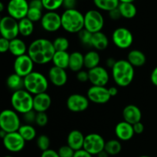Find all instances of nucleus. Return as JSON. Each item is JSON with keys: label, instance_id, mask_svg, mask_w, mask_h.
<instances>
[{"label": "nucleus", "instance_id": "obj_20", "mask_svg": "<svg viewBox=\"0 0 157 157\" xmlns=\"http://www.w3.org/2000/svg\"><path fill=\"white\" fill-rule=\"evenodd\" d=\"M52 105V98L48 93H41L34 96L33 110L37 113L46 112Z\"/></svg>", "mask_w": 157, "mask_h": 157}, {"label": "nucleus", "instance_id": "obj_28", "mask_svg": "<svg viewBox=\"0 0 157 157\" xmlns=\"http://www.w3.org/2000/svg\"><path fill=\"white\" fill-rule=\"evenodd\" d=\"M84 67L90 70L99 66L101 62V57L97 51H89L84 55Z\"/></svg>", "mask_w": 157, "mask_h": 157}, {"label": "nucleus", "instance_id": "obj_1", "mask_svg": "<svg viewBox=\"0 0 157 157\" xmlns=\"http://www.w3.org/2000/svg\"><path fill=\"white\" fill-rule=\"evenodd\" d=\"M53 42L47 38H37L28 47L27 54L35 64H46L52 61L55 53Z\"/></svg>", "mask_w": 157, "mask_h": 157}, {"label": "nucleus", "instance_id": "obj_2", "mask_svg": "<svg viewBox=\"0 0 157 157\" xmlns=\"http://www.w3.org/2000/svg\"><path fill=\"white\" fill-rule=\"evenodd\" d=\"M111 71L113 81L119 87H127L131 84L134 78V67L127 60L121 59L117 61Z\"/></svg>", "mask_w": 157, "mask_h": 157}, {"label": "nucleus", "instance_id": "obj_48", "mask_svg": "<svg viewBox=\"0 0 157 157\" xmlns=\"http://www.w3.org/2000/svg\"><path fill=\"white\" fill-rule=\"evenodd\" d=\"M41 157H60L58 155V153L55 150L49 149V150H45V151L42 152Z\"/></svg>", "mask_w": 157, "mask_h": 157}, {"label": "nucleus", "instance_id": "obj_54", "mask_svg": "<svg viewBox=\"0 0 157 157\" xmlns=\"http://www.w3.org/2000/svg\"><path fill=\"white\" fill-rule=\"evenodd\" d=\"M109 156H110V155H109L105 150H103L102 152H101V153L98 155V157H109Z\"/></svg>", "mask_w": 157, "mask_h": 157}, {"label": "nucleus", "instance_id": "obj_4", "mask_svg": "<svg viewBox=\"0 0 157 157\" xmlns=\"http://www.w3.org/2000/svg\"><path fill=\"white\" fill-rule=\"evenodd\" d=\"M48 88V79L40 72L33 71L24 78V89L34 96L45 93Z\"/></svg>", "mask_w": 157, "mask_h": 157}, {"label": "nucleus", "instance_id": "obj_26", "mask_svg": "<svg viewBox=\"0 0 157 157\" xmlns=\"http://www.w3.org/2000/svg\"><path fill=\"white\" fill-rule=\"evenodd\" d=\"M127 60L133 67H136L144 65L147 61V58L144 52L137 49H133L128 53Z\"/></svg>", "mask_w": 157, "mask_h": 157}, {"label": "nucleus", "instance_id": "obj_33", "mask_svg": "<svg viewBox=\"0 0 157 157\" xmlns=\"http://www.w3.org/2000/svg\"><path fill=\"white\" fill-rule=\"evenodd\" d=\"M18 132L20 133V135L22 136V138L26 142L33 140L36 137L37 135V132L35 127L31 125V124H27L21 125Z\"/></svg>", "mask_w": 157, "mask_h": 157}, {"label": "nucleus", "instance_id": "obj_29", "mask_svg": "<svg viewBox=\"0 0 157 157\" xmlns=\"http://www.w3.org/2000/svg\"><path fill=\"white\" fill-rule=\"evenodd\" d=\"M121 16L127 19H131L136 16L137 9L133 2H121L118 6Z\"/></svg>", "mask_w": 157, "mask_h": 157}, {"label": "nucleus", "instance_id": "obj_37", "mask_svg": "<svg viewBox=\"0 0 157 157\" xmlns=\"http://www.w3.org/2000/svg\"><path fill=\"white\" fill-rule=\"evenodd\" d=\"M43 15L42 10L38 9H35V8H30L29 7V12H28L27 16L26 18H29V20L32 21V22H37V21H41V18H42Z\"/></svg>", "mask_w": 157, "mask_h": 157}, {"label": "nucleus", "instance_id": "obj_35", "mask_svg": "<svg viewBox=\"0 0 157 157\" xmlns=\"http://www.w3.org/2000/svg\"><path fill=\"white\" fill-rule=\"evenodd\" d=\"M52 42L56 52H67L69 48V41L65 37H58Z\"/></svg>", "mask_w": 157, "mask_h": 157}, {"label": "nucleus", "instance_id": "obj_32", "mask_svg": "<svg viewBox=\"0 0 157 157\" xmlns=\"http://www.w3.org/2000/svg\"><path fill=\"white\" fill-rule=\"evenodd\" d=\"M94 4L100 10L109 12L113 9L118 8L119 0H93Z\"/></svg>", "mask_w": 157, "mask_h": 157}, {"label": "nucleus", "instance_id": "obj_17", "mask_svg": "<svg viewBox=\"0 0 157 157\" xmlns=\"http://www.w3.org/2000/svg\"><path fill=\"white\" fill-rule=\"evenodd\" d=\"M89 81L93 86L105 87L109 82L110 75L107 69L101 66H98L88 71Z\"/></svg>", "mask_w": 157, "mask_h": 157}, {"label": "nucleus", "instance_id": "obj_43", "mask_svg": "<svg viewBox=\"0 0 157 157\" xmlns=\"http://www.w3.org/2000/svg\"><path fill=\"white\" fill-rule=\"evenodd\" d=\"M9 45H10V41L1 37V38H0V52L2 53L9 52Z\"/></svg>", "mask_w": 157, "mask_h": 157}, {"label": "nucleus", "instance_id": "obj_31", "mask_svg": "<svg viewBox=\"0 0 157 157\" xmlns=\"http://www.w3.org/2000/svg\"><path fill=\"white\" fill-rule=\"evenodd\" d=\"M19 35L23 37H29L34 32V22L28 18H24L18 21Z\"/></svg>", "mask_w": 157, "mask_h": 157}, {"label": "nucleus", "instance_id": "obj_55", "mask_svg": "<svg viewBox=\"0 0 157 157\" xmlns=\"http://www.w3.org/2000/svg\"><path fill=\"white\" fill-rule=\"evenodd\" d=\"M6 134H7V133H6V131H4V130H0V136H1L2 139L6 136Z\"/></svg>", "mask_w": 157, "mask_h": 157}, {"label": "nucleus", "instance_id": "obj_30", "mask_svg": "<svg viewBox=\"0 0 157 157\" xmlns=\"http://www.w3.org/2000/svg\"><path fill=\"white\" fill-rule=\"evenodd\" d=\"M6 85L13 92L24 89V78L17 74L13 73L6 79Z\"/></svg>", "mask_w": 157, "mask_h": 157}, {"label": "nucleus", "instance_id": "obj_50", "mask_svg": "<svg viewBox=\"0 0 157 157\" xmlns=\"http://www.w3.org/2000/svg\"><path fill=\"white\" fill-rule=\"evenodd\" d=\"M74 157H93V156L91 154H90L88 152L84 150V149H82V150L75 151Z\"/></svg>", "mask_w": 157, "mask_h": 157}, {"label": "nucleus", "instance_id": "obj_49", "mask_svg": "<svg viewBox=\"0 0 157 157\" xmlns=\"http://www.w3.org/2000/svg\"><path fill=\"white\" fill-rule=\"evenodd\" d=\"M133 130H134V133H136V134H141L144 130V126L141 122L136 123V124H133Z\"/></svg>", "mask_w": 157, "mask_h": 157}, {"label": "nucleus", "instance_id": "obj_5", "mask_svg": "<svg viewBox=\"0 0 157 157\" xmlns=\"http://www.w3.org/2000/svg\"><path fill=\"white\" fill-rule=\"evenodd\" d=\"M34 96L25 89L13 92L11 97V104L15 111L25 114L33 110Z\"/></svg>", "mask_w": 157, "mask_h": 157}, {"label": "nucleus", "instance_id": "obj_14", "mask_svg": "<svg viewBox=\"0 0 157 157\" xmlns=\"http://www.w3.org/2000/svg\"><path fill=\"white\" fill-rule=\"evenodd\" d=\"M41 25L45 32H56L61 28V15L56 12H47L43 15Z\"/></svg>", "mask_w": 157, "mask_h": 157}, {"label": "nucleus", "instance_id": "obj_12", "mask_svg": "<svg viewBox=\"0 0 157 157\" xmlns=\"http://www.w3.org/2000/svg\"><path fill=\"white\" fill-rule=\"evenodd\" d=\"M34 64L35 63L28 54L17 57L13 64L14 73L22 77L23 78H25L29 74L34 71Z\"/></svg>", "mask_w": 157, "mask_h": 157}, {"label": "nucleus", "instance_id": "obj_11", "mask_svg": "<svg viewBox=\"0 0 157 157\" xmlns=\"http://www.w3.org/2000/svg\"><path fill=\"white\" fill-rule=\"evenodd\" d=\"M6 9L9 16L19 21L27 16L29 2L27 0H9Z\"/></svg>", "mask_w": 157, "mask_h": 157}, {"label": "nucleus", "instance_id": "obj_58", "mask_svg": "<svg viewBox=\"0 0 157 157\" xmlns=\"http://www.w3.org/2000/svg\"><path fill=\"white\" fill-rule=\"evenodd\" d=\"M139 157H152V156H139Z\"/></svg>", "mask_w": 157, "mask_h": 157}, {"label": "nucleus", "instance_id": "obj_10", "mask_svg": "<svg viewBox=\"0 0 157 157\" xmlns=\"http://www.w3.org/2000/svg\"><path fill=\"white\" fill-rule=\"evenodd\" d=\"M112 41L118 48H129L133 42V34L127 28H117L112 34Z\"/></svg>", "mask_w": 157, "mask_h": 157}, {"label": "nucleus", "instance_id": "obj_40", "mask_svg": "<svg viewBox=\"0 0 157 157\" xmlns=\"http://www.w3.org/2000/svg\"><path fill=\"white\" fill-rule=\"evenodd\" d=\"M58 153L60 157H74L75 151L68 145H64L60 147Z\"/></svg>", "mask_w": 157, "mask_h": 157}, {"label": "nucleus", "instance_id": "obj_25", "mask_svg": "<svg viewBox=\"0 0 157 157\" xmlns=\"http://www.w3.org/2000/svg\"><path fill=\"white\" fill-rule=\"evenodd\" d=\"M109 39L102 32L93 34L91 40V47L96 51H104L108 47Z\"/></svg>", "mask_w": 157, "mask_h": 157}, {"label": "nucleus", "instance_id": "obj_6", "mask_svg": "<svg viewBox=\"0 0 157 157\" xmlns=\"http://www.w3.org/2000/svg\"><path fill=\"white\" fill-rule=\"evenodd\" d=\"M21 121L18 113L14 110L6 109L0 114V128L6 133L17 132L21 127Z\"/></svg>", "mask_w": 157, "mask_h": 157}, {"label": "nucleus", "instance_id": "obj_44", "mask_svg": "<svg viewBox=\"0 0 157 157\" xmlns=\"http://www.w3.org/2000/svg\"><path fill=\"white\" fill-rule=\"evenodd\" d=\"M76 78L78 79V81L80 82H87V81H89V75L88 71H80L77 73Z\"/></svg>", "mask_w": 157, "mask_h": 157}, {"label": "nucleus", "instance_id": "obj_56", "mask_svg": "<svg viewBox=\"0 0 157 157\" xmlns=\"http://www.w3.org/2000/svg\"><path fill=\"white\" fill-rule=\"evenodd\" d=\"M120 3L121 2H133L135 1V0H119Z\"/></svg>", "mask_w": 157, "mask_h": 157}, {"label": "nucleus", "instance_id": "obj_52", "mask_svg": "<svg viewBox=\"0 0 157 157\" xmlns=\"http://www.w3.org/2000/svg\"><path fill=\"white\" fill-rule=\"evenodd\" d=\"M117 61L114 59V58H107V61H106V65H107V67H109V68H113V66L115 65V64H116Z\"/></svg>", "mask_w": 157, "mask_h": 157}, {"label": "nucleus", "instance_id": "obj_23", "mask_svg": "<svg viewBox=\"0 0 157 157\" xmlns=\"http://www.w3.org/2000/svg\"><path fill=\"white\" fill-rule=\"evenodd\" d=\"M9 52L15 58H17L25 55L28 52V47L22 39L16 38L10 41Z\"/></svg>", "mask_w": 157, "mask_h": 157}, {"label": "nucleus", "instance_id": "obj_42", "mask_svg": "<svg viewBox=\"0 0 157 157\" xmlns=\"http://www.w3.org/2000/svg\"><path fill=\"white\" fill-rule=\"evenodd\" d=\"M37 112L35 111L34 110H31V111L28 112V113L23 114V118H24L25 121L27 124H31L32 123H35V120H36Z\"/></svg>", "mask_w": 157, "mask_h": 157}, {"label": "nucleus", "instance_id": "obj_13", "mask_svg": "<svg viewBox=\"0 0 157 157\" xmlns=\"http://www.w3.org/2000/svg\"><path fill=\"white\" fill-rule=\"evenodd\" d=\"M2 141L5 148L12 153L21 151L25 148L26 142L18 131L7 133L2 139Z\"/></svg>", "mask_w": 157, "mask_h": 157}, {"label": "nucleus", "instance_id": "obj_15", "mask_svg": "<svg viewBox=\"0 0 157 157\" xmlns=\"http://www.w3.org/2000/svg\"><path fill=\"white\" fill-rule=\"evenodd\" d=\"M88 100L94 104H104L111 98L108 88L103 86H93L88 89L87 93Z\"/></svg>", "mask_w": 157, "mask_h": 157}, {"label": "nucleus", "instance_id": "obj_21", "mask_svg": "<svg viewBox=\"0 0 157 157\" xmlns=\"http://www.w3.org/2000/svg\"><path fill=\"white\" fill-rule=\"evenodd\" d=\"M123 117L124 121L133 125L136 123L140 122L142 113L137 106L129 104L126 106L123 110Z\"/></svg>", "mask_w": 157, "mask_h": 157}, {"label": "nucleus", "instance_id": "obj_46", "mask_svg": "<svg viewBox=\"0 0 157 157\" xmlns=\"http://www.w3.org/2000/svg\"><path fill=\"white\" fill-rule=\"evenodd\" d=\"M108 15H109V17H110L112 20H118L122 17L121 16V12H120L118 8L110 11V12H108Z\"/></svg>", "mask_w": 157, "mask_h": 157}, {"label": "nucleus", "instance_id": "obj_59", "mask_svg": "<svg viewBox=\"0 0 157 157\" xmlns=\"http://www.w3.org/2000/svg\"><path fill=\"white\" fill-rule=\"evenodd\" d=\"M4 157H13V156H4Z\"/></svg>", "mask_w": 157, "mask_h": 157}, {"label": "nucleus", "instance_id": "obj_57", "mask_svg": "<svg viewBox=\"0 0 157 157\" xmlns=\"http://www.w3.org/2000/svg\"><path fill=\"white\" fill-rule=\"evenodd\" d=\"M4 10V5L2 2H0V12H3Z\"/></svg>", "mask_w": 157, "mask_h": 157}, {"label": "nucleus", "instance_id": "obj_9", "mask_svg": "<svg viewBox=\"0 0 157 157\" xmlns=\"http://www.w3.org/2000/svg\"><path fill=\"white\" fill-rule=\"evenodd\" d=\"M105 144L106 142L102 136L98 133H89L85 136L83 149L92 156H98L104 150Z\"/></svg>", "mask_w": 157, "mask_h": 157}, {"label": "nucleus", "instance_id": "obj_47", "mask_svg": "<svg viewBox=\"0 0 157 157\" xmlns=\"http://www.w3.org/2000/svg\"><path fill=\"white\" fill-rule=\"evenodd\" d=\"M29 7L41 9V10H43V9H44L41 0H31L29 2Z\"/></svg>", "mask_w": 157, "mask_h": 157}, {"label": "nucleus", "instance_id": "obj_27", "mask_svg": "<svg viewBox=\"0 0 157 157\" xmlns=\"http://www.w3.org/2000/svg\"><path fill=\"white\" fill-rule=\"evenodd\" d=\"M70 54L67 52H55L52 62L54 66L66 70L68 68Z\"/></svg>", "mask_w": 157, "mask_h": 157}, {"label": "nucleus", "instance_id": "obj_36", "mask_svg": "<svg viewBox=\"0 0 157 157\" xmlns=\"http://www.w3.org/2000/svg\"><path fill=\"white\" fill-rule=\"evenodd\" d=\"M44 9L48 12H55L63 6L64 0H41Z\"/></svg>", "mask_w": 157, "mask_h": 157}, {"label": "nucleus", "instance_id": "obj_7", "mask_svg": "<svg viewBox=\"0 0 157 157\" xmlns=\"http://www.w3.org/2000/svg\"><path fill=\"white\" fill-rule=\"evenodd\" d=\"M104 26L102 14L96 9H90L84 14V29L92 34L101 32Z\"/></svg>", "mask_w": 157, "mask_h": 157}, {"label": "nucleus", "instance_id": "obj_16", "mask_svg": "<svg viewBox=\"0 0 157 157\" xmlns=\"http://www.w3.org/2000/svg\"><path fill=\"white\" fill-rule=\"evenodd\" d=\"M89 100L87 97L80 94H73L67 98V107L70 111L74 113L84 112L88 108Z\"/></svg>", "mask_w": 157, "mask_h": 157}, {"label": "nucleus", "instance_id": "obj_8", "mask_svg": "<svg viewBox=\"0 0 157 157\" xmlns=\"http://www.w3.org/2000/svg\"><path fill=\"white\" fill-rule=\"evenodd\" d=\"M0 33L2 38L9 41L18 38L19 35L18 21L9 15L2 17L0 21Z\"/></svg>", "mask_w": 157, "mask_h": 157}, {"label": "nucleus", "instance_id": "obj_53", "mask_svg": "<svg viewBox=\"0 0 157 157\" xmlns=\"http://www.w3.org/2000/svg\"><path fill=\"white\" fill-rule=\"evenodd\" d=\"M108 90H109V93H110V96L111 97H114L117 94L118 90L116 87H109Z\"/></svg>", "mask_w": 157, "mask_h": 157}, {"label": "nucleus", "instance_id": "obj_51", "mask_svg": "<svg viewBox=\"0 0 157 157\" xmlns=\"http://www.w3.org/2000/svg\"><path fill=\"white\" fill-rule=\"evenodd\" d=\"M150 81L153 85L157 87V67H155L152 71L151 75H150Z\"/></svg>", "mask_w": 157, "mask_h": 157}, {"label": "nucleus", "instance_id": "obj_3", "mask_svg": "<svg viewBox=\"0 0 157 157\" xmlns=\"http://www.w3.org/2000/svg\"><path fill=\"white\" fill-rule=\"evenodd\" d=\"M61 28L71 34L79 33L84 29V15L78 9H67L61 15Z\"/></svg>", "mask_w": 157, "mask_h": 157}, {"label": "nucleus", "instance_id": "obj_18", "mask_svg": "<svg viewBox=\"0 0 157 157\" xmlns=\"http://www.w3.org/2000/svg\"><path fill=\"white\" fill-rule=\"evenodd\" d=\"M48 77L49 81L56 87H62L65 85L67 81V74L66 73V71L55 66L49 69Z\"/></svg>", "mask_w": 157, "mask_h": 157}, {"label": "nucleus", "instance_id": "obj_22", "mask_svg": "<svg viewBox=\"0 0 157 157\" xmlns=\"http://www.w3.org/2000/svg\"><path fill=\"white\" fill-rule=\"evenodd\" d=\"M84 139L85 136L80 130H74L67 135V145H68L75 151L82 150L84 147Z\"/></svg>", "mask_w": 157, "mask_h": 157}, {"label": "nucleus", "instance_id": "obj_39", "mask_svg": "<svg viewBox=\"0 0 157 157\" xmlns=\"http://www.w3.org/2000/svg\"><path fill=\"white\" fill-rule=\"evenodd\" d=\"M36 144L38 148L42 152L45 151V150H49V147H50L51 141L50 139L46 135H40L38 136L36 140Z\"/></svg>", "mask_w": 157, "mask_h": 157}, {"label": "nucleus", "instance_id": "obj_41", "mask_svg": "<svg viewBox=\"0 0 157 157\" xmlns=\"http://www.w3.org/2000/svg\"><path fill=\"white\" fill-rule=\"evenodd\" d=\"M48 122V115L46 114L45 112L37 113L35 124H36L38 127H44V126L47 125Z\"/></svg>", "mask_w": 157, "mask_h": 157}, {"label": "nucleus", "instance_id": "obj_19", "mask_svg": "<svg viewBox=\"0 0 157 157\" xmlns=\"http://www.w3.org/2000/svg\"><path fill=\"white\" fill-rule=\"evenodd\" d=\"M114 132L117 139L122 141L130 140L135 134L133 125L124 121L117 124Z\"/></svg>", "mask_w": 157, "mask_h": 157}, {"label": "nucleus", "instance_id": "obj_34", "mask_svg": "<svg viewBox=\"0 0 157 157\" xmlns=\"http://www.w3.org/2000/svg\"><path fill=\"white\" fill-rule=\"evenodd\" d=\"M104 150L110 156H116L122 150V145L118 140H110L106 142Z\"/></svg>", "mask_w": 157, "mask_h": 157}, {"label": "nucleus", "instance_id": "obj_38", "mask_svg": "<svg viewBox=\"0 0 157 157\" xmlns=\"http://www.w3.org/2000/svg\"><path fill=\"white\" fill-rule=\"evenodd\" d=\"M78 35V38H79L81 44L85 46H90V47H91V40L92 36H93V34L91 32H88L85 29H84Z\"/></svg>", "mask_w": 157, "mask_h": 157}, {"label": "nucleus", "instance_id": "obj_45", "mask_svg": "<svg viewBox=\"0 0 157 157\" xmlns=\"http://www.w3.org/2000/svg\"><path fill=\"white\" fill-rule=\"evenodd\" d=\"M78 0H64L63 1V7L67 9H75Z\"/></svg>", "mask_w": 157, "mask_h": 157}, {"label": "nucleus", "instance_id": "obj_24", "mask_svg": "<svg viewBox=\"0 0 157 157\" xmlns=\"http://www.w3.org/2000/svg\"><path fill=\"white\" fill-rule=\"evenodd\" d=\"M84 67V55L79 52H74L70 54L68 68L71 71L76 72L82 70Z\"/></svg>", "mask_w": 157, "mask_h": 157}]
</instances>
